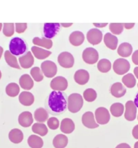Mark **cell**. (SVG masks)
I'll use <instances>...</instances> for the list:
<instances>
[{
	"mask_svg": "<svg viewBox=\"0 0 138 148\" xmlns=\"http://www.w3.org/2000/svg\"><path fill=\"white\" fill-rule=\"evenodd\" d=\"M137 87H138V83H137Z\"/></svg>",
	"mask_w": 138,
	"mask_h": 148,
	"instance_id": "cell-55",
	"label": "cell"
},
{
	"mask_svg": "<svg viewBox=\"0 0 138 148\" xmlns=\"http://www.w3.org/2000/svg\"><path fill=\"white\" fill-rule=\"evenodd\" d=\"M98 53L93 47H87L82 52V59L87 64H94L98 61Z\"/></svg>",
	"mask_w": 138,
	"mask_h": 148,
	"instance_id": "cell-6",
	"label": "cell"
},
{
	"mask_svg": "<svg viewBox=\"0 0 138 148\" xmlns=\"http://www.w3.org/2000/svg\"><path fill=\"white\" fill-rule=\"evenodd\" d=\"M33 132L38 134L41 136L46 135L48 132V130L46 125L41 123H36L32 127Z\"/></svg>",
	"mask_w": 138,
	"mask_h": 148,
	"instance_id": "cell-31",
	"label": "cell"
},
{
	"mask_svg": "<svg viewBox=\"0 0 138 148\" xmlns=\"http://www.w3.org/2000/svg\"><path fill=\"white\" fill-rule=\"evenodd\" d=\"M135 25V23H124V27L127 29H129L132 28Z\"/></svg>",
	"mask_w": 138,
	"mask_h": 148,
	"instance_id": "cell-45",
	"label": "cell"
},
{
	"mask_svg": "<svg viewBox=\"0 0 138 148\" xmlns=\"http://www.w3.org/2000/svg\"><path fill=\"white\" fill-rule=\"evenodd\" d=\"M4 57L6 63L11 67L20 69V66L18 63L17 60L15 56L13 55L9 50H6L4 53Z\"/></svg>",
	"mask_w": 138,
	"mask_h": 148,
	"instance_id": "cell-30",
	"label": "cell"
},
{
	"mask_svg": "<svg viewBox=\"0 0 138 148\" xmlns=\"http://www.w3.org/2000/svg\"><path fill=\"white\" fill-rule=\"evenodd\" d=\"M133 73H134L136 77L138 79V66L135 67V68L133 69Z\"/></svg>",
	"mask_w": 138,
	"mask_h": 148,
	"instance_id": "cell-48",
	"label": "cell"
},
{
	"mask_svg": "<svg viewBox=\"0 0 138 148\" xmlns=\"http://www.w3.org/2000/svg\"><path fill=\"white\" fill-rule=\"evenodd\" d=\"M3 48L0 46V59L2 56L3 54Z\"/></svg>",
	"mask_w": 138,
	"mask_h": 148,
	"instance_id": "cell-50",
	"label": "cell"
},
{
	"mask_svg": "<svg viewBox=\"0 0 138 148\" xmlns=\"http://www.w3.org/2000/svg\"><path fill=\"white\" fill-rule=\"evenodd\" d=\"M9 50L15 56H22L26 53L28 45L24 39L20 37H14L10 41Z\"/></svg>",
	"mask_w": 138,
	"mask_h": 148,
	"instance_id": "cell-2",
	"label": "cell"
},
{
	"mask_svg": "<svg viewBox=\"0 0 138 148\" xmlns=\"http://www.w3.org/2000/svg\"><path fill=\"white\" fill-rule=\"evenodd\" d=\"M75 82L79 85L86 84L90 79V75L87 71L83 69L77 70L74 76Z\"/></svg>",
	"mask_w": 138,
	"mask_h": 148,
	"instance_id": "cell-14",
	"label": "cell"
},
{
	"mask_svg": "<svg viewBox=\"0 0 138 148\" xmlns=\"http://www.w3.org/2000/svg\"><path fill=\"white\" fill-rule=\"evenodd\" d=\"M133 48L132 45L128 42L121 43L117 48V53L122 57H129L132 53Z\"/></svg>",
	"mask_w": 138,
	"mask_h": 148,
	"instance_id": "cell-24",
	"label": "cell"
},
{
	"mask_svg": "<svg viewBox=\"0 0 138 148\" xmlns=\"http://www.w3.org/2000/svg\"><path fill=\"white\" fill-rule=\"evenodd\" d=\"M111 114L116 117H118L122 116L124 111V106L122 103L116 102L113 103L110 107Z\"/></svg>",
	"mask_w": 138,
	"mask_h": 148,
	"instance_id": "cell-32",
	"label": "cell"
},
{
	"mask_svg": "<svg viewBox=\"0 0 138 148\" xmlns=\"http://www.w3.org/2000/svg\"><path fill=\"white\" fill-rule=\"evenodd\" d=\"M115 148H131V147L128 144L126 143H122L118 145Z\"/></svg>",
	"mask_w": 138,
	"mask_h": 148,
	"instance_id": "cell-44",
	"label": "cell"
},
{
	"mask_svg": "<svg viewBox=\"0 0 138 148\" xmlns=\"http://www.w3.org/2000/svg\"><path fill=\"white\" fill-rule=\"evenodd\" d=\"M3 34L7 37H10L14 34V23H4L3 25Z\"/></svg>",
	"mask_w": 138,
	"mask_h": 148,
	"instance_id": "cell-39",
	"label": "cell"
},
{
	"mask_svg": "<svg viewBox=\"0 0 138 148\" xmlns=\"http://www.w3.org/2000/svg\"><path fill=\"white\" fill-rule=\"evenodd\" d=\"M9 139L13 143H21L24 139V134L22 131L18 128H13L9 133Z\"/></svg>",
	"mask_w": 138,
	"mask_h": 148,
	"instance_id": "cell-23",
	"label": "cell"
},
{
	"mask_svg": "<svg viewBox=\"0 0 138 148\" xmlns=\"http://www.w3.org/2000/svg\"><path fill=\"white\" fill-rule=\"evenodd\" d=\"M87 41L93 45L99 44L102 40V33L98 28H91L86 34Z\"/></svg>",
	"mask_w": 138,
	"mask_h": 148,
	"instance_id": "cell-11",
	"label": "cell"
},
{
	"mask_svg": "<svg viewBox=\"0 0 138 148\" xmlns=\"http://www.w3.org/2000/svg\"><path fill=\"white\" fill-rule=\"evenodd\" d=\"M83 96L84 99L89 102H93L95 101L97 97V94L96 91L91 88H87L86 89L83 93Z\"/></svg>",
	"mask_w": 138,
	"mask_h": 148,
	"instance_id": "cell-36",
	"label": "cell"
},
{
	"mask_svg": "<svg viewBox=\"0 0 138 148\" xmlns=\"http://www.w3.org/2000/svg\"><path fill=\"white\" fill-rule=\"evenodd\" d=\"M60 28L59 23H45L43 27V34L45 38L52 39L59 32Z\"/></svg>",
	"mask_w": 138,
	"mask_h": 148,
	"instance_id": "cell-8",
	"label": "cell"
},
{
	"mask_svg": "<svg viewBox=\"0 0 138 148\" xmlns=\"http://www.w3.org/2000/svg\"><path fill=\"white\" fill-rule=\"evenodd\" d=\"M67 96L63 91H52L47 97L45 108L48 113L60 115L67 108Z\"/></svg>",
	"mask_w": 138,
	"mask_h": 148,
	"instance_id": "cell-1",
	"label": "cell"
},
{
	"mask_svg": "<svg viewBox=\"0 0 138 148\" xmlns=\"http://www.w3.org/2000/svg\"><path fill=\"white\" fill-rule=\"evenodd\" d=\"M132 135L135 139H138V124L136 125L132 130Z\"/></svg>",
	"mask_w": 138,
	"mask_h": 148,
	"instance_id": "cell-43",
	"label": "cell"
},
{
	"mask_svg": "<svg viewBox=\"0 0 138 148\" xmlns=\"http://www.w3.org/2000/svg\"><path fill=\"white\" fill-rule=\"evenodd\" d=\"M83 105V97L80 94L72 93L67 98V108L73 113L78 112Z\"/></svg>",
	"mask_w": 138,
	"mask_h": 148,
	"instance_id": "cell-3",
	"label": "cell"
},
{
	"mask_svg": "<svg viewBox=\"0 0 138 148\" xmlns=\"http://www.w3.org/2000/svg\"><path fill=\"white\" fill-rule=\"evenodd\" d=\"M122 82L123 84L128 88H133L135 87L136 83V78L131 73L125 74L122 77Z\"/></svg>",
	"mask_w": 138,
	"mask_h": 148,
	"instance_id": "cell-35",
	"label": "cell"
},
{
	"mask_svg": "<svg viewBox=\"0 0 138 148\" xmlns=\"http://www.w3.org/2000/svg\"><path fill=\"white\" fill-rule=\"evenodd\" d=\"M103 42L107 47L111 50H115L117 47L118 38L110 32H107L104 35Z\"/></svg>",
	"mask_w": 138,
	"mask_h": 148,
	"instance_id": "cell-19",
	"label": "cell"
},
{
	"mask_svg": "<svg viewBox=\"0 0 138 148\" xmlns=\"http://www.w3.org/2000/svg\"><path fill=\"white\" fill-rule=\"evenodd\" d=\"M130 63L125 58H120L116 60L113 64L114 72L119 75L125 74L130 69Z\"/></svg>",
	"mask_w": 138,
	"mask_h": 148,
	"instance_id": "cell-4",
	"label": "cell"
},
{
	"mask_svg": "<svg viewBox=\"0 0 138 148\" xmlns=\"http://www.w3.org/2000/svg\"><path fill=\"white\" fill-rule=\"evenodd\" d=\"M110 92L113 97L116 98H121L125 94L126 90L121 83L116 82L111 86Z\"/></svg>",
	"mask_w": 138,
	"mask_h": 148,
	"instance_id": "cell-17",
	"label": "cell"
},
{
	"mask_svg": "<svg viewBox=\"0 0 138 148\" xmlns=\"http://www.w3.org/2000/svg\"><path fill=\"white\" fill-rule=\"evenodd\" d=\"M32 42L35 45L44 47L47 49H51L53 45L52 40L45 38L34 37L32 40Z\"/></svg>",
	"mask_w": 138,
	"mask_h": 148,
	"instance_id": "cell-29",
	"label": "cell"
},
{
	"mask_svg": "<svg viewBox=\"0 0 138 148\" xmlns=\"http://www.w3.org/2000/svg\"><path fill=\"white\" fill-rule=\"evenodd\" d=\"M50 87L54 91H63L68 87L67 80L62 76L55 77L50 83Z\"/></svg>",
	"mask_w": 138,
	"mask_h": 148,
	"instance_id": "cell-9",
	"label": "cell"
},
{
	"mask_svg": "<svg viewBox=\"0 0 138 148\" xmlns=\"http://www.w3.org/2000/svg\"><path fill=\"white\" fill-rule=\"evenodd\" d=\"M2 23H0V31H1V29H2Z\"/></svg>",
	"mask_w": 138,
	"mask_h": 148,
	"instance_id": "cell-52",
	"label": "cell"
},
{
	"mask_svg": "<svg viewBox=\"0 0 138 148\" xmlns=\"http://www.w3.org/2000/svg\"><path fill=\"white\" fill-rule=\"evenodd\" d=\"M19 84L20 87L25 90L32 89L34 85L32 78L28 74H24L20 77Z\"/></svg>",
	"mask_w": 138,
	"mask_h": 148,
	"instance_id": "cell-22",
	"label": "cell"
},
{
	"mask_svg": "<svg viewBox=\"0 0 138 148\" xmlns=\"http://www.w3.org/2000/svg\"><path fill=\"white\" fill-rule=\"evenodd\" d=\"M1 76H2V73H1V71H0V79L1 78Z\"/></svg>",
	"mask_w": 138,
	"mask_h": 148,
	"instance_id": "cell-53",
	"label": "cell"
},
{
	"mask_svg": "<svg viewBox=\"0 0 138 148\" xmlns=\"http://www.w3.org/2000/svg\"><path fill=\"white\" fill-rule=\"evenodd\" d=\"M6 94L10 97H15L20 92V87L16 83H9L5 88Z\"/></svg>",
	"mask_w": 138,
	"mask_h": 148,
	"instance_id": "cell-33",
	"label": "cell"
},
{
	"mask_svg": "<svg viewBox=\"0 0 138 148\" xmlns=\"http://www.w3.org/2000/svg\"><path fill=\"white\" fill-rule=\"evenodd\" d=\"M30 75L32 78L37 82H39L43 80L44 76L41 69L38 66L33 67L30 71Z\"/></svg>",
	"mask_w": 138,
	"mask_h": 148,
	"instance_id": "cell-37",
	"label": "cell"
},
{
	"mask_svg": "<svg viewBox=\"0 0 138 148\" xmlns=\"http://www.w3.org/2000/svg\"><path fill=\"white\" fill-rule=\"evenodd\" d=\"M19 124L23 127H30L33 122L32 114L28 111H24L21 113L18 118Z\"/></svg>",
	"mask_w": 138,
	"mask_h": 148,
	"instance_id": "cell-15",
	"label": "cell"
},
{
	"mask_svg": "<svg viewBox=\"0 0 138 148\" xmlns=\"http://www.w3.org/2000/svg\"><path fill=\"white\" fill-rule=\"evenodd\" d=\"M57 62L61 66L64 68H70L74 65V58L70 53L63 51L59 54Z\"/></svg>",
	"mask_w": 138,
	"mask_h": 148,
	"instance_id": "cell-7",
	"label": "cell"
},
{
	"mask_svg": "<svg viewBox=\"0 0 138 148\" xmlns=\"http://www.w3.org/2000/svg\"><path fill=\"white\" fill-rule=\"evenodd\" d=\"M134 148H138V141H137L134 145Z\"/></svg>",
	"mask_w": 138,
	"mask_h": 148,
	"instance_id": "cell-51",
	"label": "cell"
},
{
	"mask_svg": "<svg viewBox=\"0 0 138 148\" xmlns=\"http://www.w3.org/2000/svg\"><path fill=\"white\" fill-rule=\"evenodd\" d=\"M95 120L98 124L104 125L107 124L110 119L108 110L103 107H99L95 111Z\"/></svg>",
	"mask_w": 138,
	"mask_h": 148,
	"instance_id": "cell-10",
	"label": "cell"
},
{
	"mask_svg": "<svg viewBox=\"0 0 138 148\" xmlns=\"http://www.w3.org/2000/svg\"><path fill=\"white\" fill-rule=\"evenodd\" d=\"M62 26L64 27H70L71 25H72V23H61Z\"/></svg>",
	"mask_w": 138,
	"mask_h": 148,
	"instance_id": "cell-49",
	"label": "cell"
},
{
	"mask_svg": "<svg viewBox=\"0 0 138 148\" xmlns=\"http://www.w3.org/2000/svg\"><path fill=\"white\" fill-rule=\"evenodd\" d=\"M137 120H138V115H137Z\"/></svg>",
	"mask_w": 138,
	"mask_h": 148,
	"instance_id": "cell-54",
	"label": "cell"
},
{
	"mask_svg": "<svg viewBox=\"0 0 138 148\" xmlns=\"http://www.w3.org/2000/svg\"><path fill=\"white\" fill-rule=\"evenodd\" d=\"M137 108L134 102L130 100L125 103V111L124 113L125 119L129 121H133L136 117Z\"/></svg>",
	"mask_w": 138,
	"mask_h": 148,
	"instance_id": "cell-12",
	"label": "cell"
},
{
	"mask_svg": "<svg viewBox=\"0 0 138 148\" xmlns=\"http://www.w3.org/2000/svg\"><path fill=\"white\" fill-rule=\"evenodd\" d=\"M68 138L64 134L56 135L53 140L52 144L55 148H65L68 144Z\"/></svg>",
	"mask_w": 138,
	"mask_h": 148,
	"instance_id": "cell-26",
	"label": "cell"
},
{
	"mask_svg": "<svg viewBox=\"0 0 138 148\" xmlns=\"http://www.w3.org/2000/svg\"><path fill=\"white\" fill-rule=\"evenodd\" d=\"M82 122L84 126L88 128L93 129L99 127L94 119V116L91 112H85L82 117Z\"/></svg>",
	"mask_w": 138,
	"mask_h": 148,
	"instance_id": "cell-13",
	"label": "cell"
},
{
	"mask_svg": "<svg viewBox=\"0 0 138 148\" xmlns=\"http://www.w3.org/2000/svg\"><path fill=\"white\" fill-rule=\"evenodd\" d=\"M28 143L30 148H41L43 140L41 137L36 135H31L28 138Z\"/></svg>",
	"mask_w": 138,
	"mask_h": 148,
	"instance_id": "cell-28",
	"label": "cell"
},
{
	"mask_svg": "<svg viewBox=\"0 0 138 148\" xmlns=\"http://www.w3.org/2000/svg\"><path fill=\"white\" fill-rule=\"evenodd\" d=\"M85 40L83 33L79 31H75L71 32L69 36V41L71 45L75 46L81 45Z\"/></svg>",
	"mask_w": 138,
	"mask_h": 148,
	"instance_id": "cell-18",
	"label": "cell"
},
{
	"mask_svg": "<svg viewBox=\"0 0 138 148\" xmlns=\"http://www.w3.org/2000/svg\"><path fill=\"white\" fill-rule=\"evenodd\" d=\"M16 31L18 34H21L25 32L27 28L26 23H16Z\"/></svg>",
	"mask_w": 138,
	"mask_h": 148,
	"instance_id": "cell-41",
	"label": "cell"
},
{
	"mask_svg": "<svg viewBox=\"0 0 138 148\" xmlns=\"http://www.w3.org/2000/svg\"><path fill=\"white\" fill-rule=\"evenodd\" d=\"M20 66L24 68L28 69L30 68L34 64V58L30 51H28L18 58Z\"/></svg>",
	"mask_w": 138,
	"mask_h": 148,
	"instance_id": "cell-16",
	"label": "cell"
},
{
	"mask_svg": "<svg viewBox=\"0 0 138 148\" xmlns=\"http://www.w3.org/2000/svg\"><path fill=\"white\" fill-rule=\"evenodd\" d=\"M93 25L95 26L96 27L98 28H102L104 27H106L108 25V23H93Z\"/></svg>",
	"mask_w": 138,
	"mask_h": 148,
	"instance_id": "cell-46",
	"label": "cell"
},
{
	"mask_svg": "<svg viewBox=\"0 0 138 148\" xmlns=\"http://www.w3.org/2000/svg\"><path fill=\"white\" fill-rule=\"evenodd\" d=\"M48 112L43 108H39L34 112V118L38 123H43L45 122L48 119Z\"/></svg>",
	"mask_w": 138,
	"mask_h": 148,
	"instance_id": "cell-27",
	"label": "cell"
},
{
	"mask_svg": "<svg viewBox=\"0 0 138 148\" xmlns=\"http://www.w3.org/2000/svg\"><path fill=\"white\" fill-rule=\"evenodd\" d=\"M31 51L34 56L39 60H44L51 54V51L39 47L38 46H33L31 47Z\"/></svg>",
	"mask_w": 138,
	"mask_h": 148,
	"instance_id": "cell-25",
	"label": "cell"
},
{
	"mask_svg": "<svg viewBox=\"0 0 138 148\" xmlns=\"http://www.w3.org/2000/svg\"><path fill=\"white\" fill-rule=\"evenodd\" d=\"M109 28L112 34L114 35L120 34L124 29L123 23H110Z\"/></svg>",
	"mask_w": 138,
	"mask_h": 148,
	"instance_id": "cell-38",
	"label": "cell"
},
{
	"mask_svg": "<svg viewBox=\"0 0 138 148\" xmlns=\"http://www.w3.org/2000/svg\"><path fill=\"white\" fill-rule=\"evenodd\" d=\"M60 129L64 134H71L75 130V124L71 119L64 118L61 121Z\"/></svg>",
	"mask_w": 138,
	"mask_h": 148,
	"instance_id": "cell-20",
	"label": "cell"
},
{
	"mask_svg": "<svg viewBox=\"0 0 138 148\" xmlns=\"http://www.w3.org/2000/svg\"><path fill=\"white\" fill-rule=\"evenodd\" d=\"M135 106H136V108H138V92L136 94V97L134 99V101H133Z\"/></svg>",
	"mask_w": 138,
	"mask_h": 148,
	"instance_id": "cell-47",
	"label": "cell"
},
{
	"mask_svg": "<svg viewBox=\"0 0 138 148\" xmlns=\"http://www.w3.org/2000/svg\"><path fill=\"white\" fill-rule=\"evenodd\" d=\"M18 99L20 103L25 106L32 105L34 101L33 95L31 92L26 91H22L20 94Z\"/></svg>",
	"mask_w": 138,
	"mask_h": 148,
	"instance_id": "cell-21",
	"label": "cell"
},
{
	"mask_svg": "<svg viewBox=\"0 0 138 148\" xmlns=\"http://www.w3.org/2000/svg\"><path fill=\"white\" fill-rule=\"evenodd\" d=\"M47 125L51 130H55L59 127V121L55 117H51L47 120Z\"/></svg>",
	"mask_w": 138,
	"mask_h": 148,
	"instance_id": "cell-40",
	"label": "cell"
},
{
	"mask_svg": "<svg viewBox=\"0 0 138 148\" xmlns=\"http://www.w3.org/2000/svg\"><path fill=\"white\" fill-rule=\"evenodd\" d=\"M111 68V62L108 59L102 58L97 63V68L98 71L102 73H106L109 72Z\"/></svg>",
	"mask_w": 138,
	"mask_h": 148,
	"instance_id": "cell-34",
	"label": "cell"
},
{
	"mask_svg": "<svg viewBox=\"0 0 138 148\" xmlns=\"http://www.w3.org/2000/svg\"><path fill=\"white\" fill-rule=\"evenodd\" d=\"M132 61L134 64L138 65V50H135L132 53Z\"/></svg>",
	"mask_w": 138,
	"mask_h": 148,
	"instance_id": "cell-42",
	"label": "cell"
},
{
	"mask_svg": "<svg viewBox=\"0 0 138 148\" xmlns=\"http://www.w3.org/2000/svg\"><path fill=\"white\" fill-rule=\"evenodd\" d=\"M40 69L44 76L49 78L55 76L57 71L56 64L51 60L43 61L41 64Z\"/></svg>",
	"mask_w": 138,
	"mask_h": 148,
	"instance_id": "cell-5",
	"label": "cell"
}]
</instances>
